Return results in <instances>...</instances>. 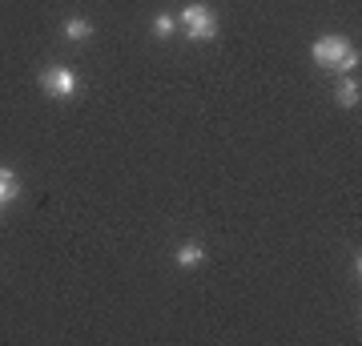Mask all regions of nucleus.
<instances>
[{"instance_id":"obj_2","label":"nucleus","mask_w":362,"mask_h":346,"mask_svg":"<svg viewBox=\"0 0 362 346\" xmlns=\"http://www.w3.org/2000/svg\"><path fill=\"white\" fill-rule=\"evenodd\" d=\"M177 25L185 28V37L189 40H214L221 33V16H218V8H209V4H202V0H194V4H185L177 13Z\"/></svg>"},{"instance_id":"obj_1","label":"nucleus","mask_w":362,"mask_h":346,"mask_svg":"<svg viewBox=\"0 0 362 346\" xmlns=\"http://www.w3.org/2000/svg\"><path fill=\"white\" fill-rule=\"evenodd\" d=\"M310 57H314V64H318V69H326V73H342V77H346V73H354V69H358V61H362L358 49H354L342 33H326V37H318L310 45Z\"/></svg>"},{"instance_id":"obj_7","label":"nucleus","mask_w":362,"mask_h":346,"mask_svg":"<svg viewBox=\"0 0 362 346\" xmlns=\"http://www.w3.org/2000/svg\"><path fill=\"white\" fill-rule=\"evenodd\" d=\"M61 33H65V40H73V45H85V40L93 37V25L85 21V16H69Z\"/></svg>"},{"instance_id":"obj_6","label":"nucleus","mask_w":362,"mask_h":346,"mask_svg":"<svg viewBox=\"0 0 362 346\" xmlns=\"http://www.w3.org/2000/svg\"><path fill=\"white\" fill-rule=\"evenodd\" d=\"M16 197H21V181H16V173L8 166H0V209L13 205Z\"/></svg>"},{"instance_id":"obj_4","label":"nucleus","mask_w":362,"mask_h":346,"mask_svg":"<svg viewBox=\"0 0 362 346\" xmlns=\"http://www.w3.org/2000/svg\"><path fill=\"white\" fill-rule=\"evenodd\" d=\"M334 101H338V109H358L362 85H358V77H354V73H346V77L334 85Z\"/></svg>"},{"instance_id":"obj_5","label":"nucleus","mask_w":362,"mask_h":346,"mask_svg":"<svg viewBox=\"0 0 362 346\" xmlns=\"http://www.w3.org/2000/svg\"><path fill=\"white\" fill-rule=\"evenodd\" d=\"M181 270H197L202 262H206V246L202 242H185V246H177V258H173Z\"/></svg>"},{"instance_id":"obj_3","label":"nucleus","mask_w":362,"mask_h":346,"mask_svg":"<svg viewBox=\"0 0 362 346\" xmlns=\"http://www.w3.org/2000/svg\"><path fill=\"white\" fill-rule=\"evenodd\" d=\"M77 89H81V81L69 64H49V69H40V93H45V97L69 101V97H77Z\"/></svg>"},{"instance_id":"obj_8","label":"nucleus","mask_w":362,"mask_h":346,"mask_svg":"<svg viewBox=\"0 0 362 346\" xmlns=\"http://www.w3.org/2000/svg\"><path fill=\"white\" fill-rule=\"evenodd\" d=\"M173 33H177V16H169V13H157V16H153V37L169 40Z\"/></svg>"}]
</instances>
